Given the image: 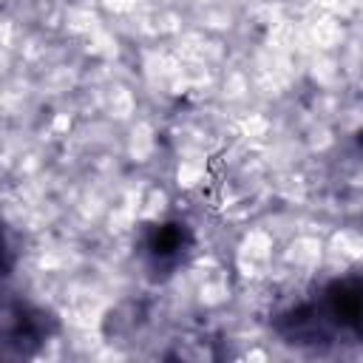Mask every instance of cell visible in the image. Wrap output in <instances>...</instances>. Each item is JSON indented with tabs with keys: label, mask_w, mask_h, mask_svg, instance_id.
Here are the masks:
<instances>
[{
	"label": "cell",
	"mask_w": 363,
	"mask_h": 363,
	"mask_svg": "<svg viewBox=\"0 0 363 363\" xmlns=\"http://www.w3.org/2000/svg\"><path fill=\"white\" fill-rule=\"evenodd\" d=\"M357 147H360V150H363V133H360V136H357Z\"/></svg>",
	"instance_id": "277c9868"
},
{
	"label": "cell",
	"mask_w": 363,
	"mask_h": 363,
	"mask_svg": "<svg viewBox=\"0 0 363 363\" xmlns=\"http://www.w3.org/2000/svg\"><path fill=\"white\" fill-rule=\"evenodd\" d=\"M284 343L298 349H332L363 343V275L349 272L323 284L312 298L272 320Z\"/></svg>",
	"instance_id": "6da1fadb"
},
{
	"label": "cell",
	"mask_w": 363,
	"mask_h": 363,
	"mask_svg": "<svg viewBox=\"0 0 363 363\" xmlns=\"http://www.w3.org/2000/svg\"><path fill=\"white\" fill-rule=\"evenodd\" d=\"M57 332V320L51 312L20 301L9 298L3 306V346L20 357H31L48 337Z\"/></svg>",
	"instance_id": "3957f363"
},
{
	"label": "cell",
	"mask_w": 363,
	"mask_h": 363,
	"mask_svg": "<svg viewBox=\"0 0 363 363\" xmlns=\"http://www.w3.org/2000/svg\"><path fill=\"white\" fill-rule=\"evenodd\" d=\"M190 250H193V230L179 218L147 224L139 238V255L147 272H153V278L173 275L187 261Z\"/></svg>",
	"instance_id": "7a4b0ae2"
}]
</instances>
